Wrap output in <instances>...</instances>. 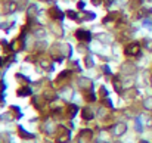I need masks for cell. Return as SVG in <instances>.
<instances>
[{"instance_id": "6da1fadb", "label": "cell", "mask_w": 152, "mask_h": 143, "mask_svg": "<svg viewBox=\"0 0 152 143\" xmlns=\"http://www.w3.org/2000/svg\"><path fill=\"white\" fill-rule=\"evenodd\" d=\"M139 52H140L139 43H131L125 47V55H139Z\"/></svg>"}, {"instance_id": "8fae6325", "label": "cell", "mask_w": 152, "mask_h": 143, "mask_svg": "<svg viewBox=\"0 0 152 143\" xmlns=\"http://www.w3.org/2000/svg\"><path fill=\"white\" fill-rule=\"evenodd\" d=\"M2 64H3V60H2V59H0V65H2Z\"/></svg>"}, {"instance_id": "52a82bcc", "label": "cell", "mask_w": 152, "mask_h": 143, "mask_svg": "<svg viewBox=\"0 0 152 143\" xmlns=\"http://www.w3.org/2000/svg\"><path fill=\"white\" fill-rule=\"evenodd\" d=\"M50 13L53 15V18H62V16H64V13H61V12L56 10V8H53V9L50 10Z\"/></svg>"}, {"instance_id": "7c38bea8", "label": "cell", "mask_w": 152, "mask_h": 143, "mask_svg": "<svg viewBox=\"0 0 152 143\" xmlns=\"http://www.w3.org/2000/svg\"><path fill=\"white\" fill-rule=\"evenodd\" d=\"M142 143H146V142H142Z\"/></svg>"}, {"instance_id": "9c48e42d", "label": "cell", "mask_w": 152, "mask_h": 143, "mask_svg": "<svg viewBox=\"0 0 152 143\" xmlns=\"http://www.w3.org/2000/svg\"><path fill=\"white\" fill-rule=\"evenodd\" d=\"M87 100L89 102H93V100H95V94H92V93H90V94L87 96Z\"/></svg>"}, {"instance_id": "3957f363", "label": "cell", "mask_w": 152, "mask_h": 143, "mask_svg": "<svg viewBox=\"0 0 152 143\" xmlns=\"http://www.w3.org/2000/svg\"><path fill=\"white\" fill-rule=\"evenodd\" d=\"M83 118L84 120H92L93 118V112L89 109V108H84L83 109Z\"/></svg>"}, {"instance_id": "7a4b0ae2", "label": "cell", "mask_w": 152, "mask_h": 143, "mask_svg": "<svg viewBox=\"0 0 152 143\" xmlns=\"http://www.w3.org/2000/svg\"><path fill=\"white\" fill-rule=\"evenodd\" d=\"M75 37L78 38L80 42H89L92 36H90V32L89 31H84V30H78V31L75 32Z\"/></svg>"}, {"instance_id": "30bf717a", "label": "cell", "mask_w": 152, "mask_h": 143, "mask_svg": "<svg viewBox=\"0 0 152 143\" xmlns=\"http://www.w3.org/2000/svg\"><path fill=\"white\" fill-rule=\"evenodd\" d=\"M93 2H95V3H99V2H101V0H93Z\"/></svg>"}, {"instance_id": "277c9868", "label": "cell", "mask_w": 152, "mask_h": 143, "mask_svg": "<svg viewBox=\"0 0 152 143\" xmlns=\"http://www.w3.org/2000/svg\"><path fill=\"white\" fill-rule=\"evenodd\" d=\"M77 109H78V108H77L75 105H69L68 106V117L69 118H72V117L77 114Z\"/></svg>"}, {"instance_id": "5b68a950", "label": "cell", "mask_w": 152, "mask_h": 143, "mask_svg": "<svg viewBox=\"0 0 152 143\" xmlns=\"http://www.w3.org/2000/svg\"><path fill=\"white\" fill-rule=\"evenodd\" d=\"M28 94H31V88L30 87H24L21 90H18V96H28Z\"/></svg>"}, {"instance_id": "8992f818", "label": "cell", "mask_w": 152, "mask_h": 143, "mask_svg": "<svg viewBox=\"0 0 152 143\" xmlns=\"http://www.w3.org/2000/svg\"><path fill=\"white\" fill-rule=\"evenodd\" d=\"M18 130H19V133H21V136H22V137H27V139H32V137H34L32 134L27 133V131H24V128H22V127H19Z\"/></svg>"}, {"instance_id": "ba28073f", "label": "cell", "mask_w": 152, "mask_h": 143, "mask_svg": "<svg viewBox=\"0 0 152 143\" xmlns=\"http://www.w3.org/2000/svg\"><path fill=\"white\" fill-rule=\"evenodd\" d=\"M69 74V71H64V72H61V77H59V80L61 78H65V77H67V75Z\"/></svg>"}]
</instances>
